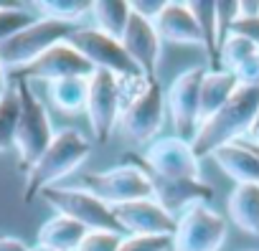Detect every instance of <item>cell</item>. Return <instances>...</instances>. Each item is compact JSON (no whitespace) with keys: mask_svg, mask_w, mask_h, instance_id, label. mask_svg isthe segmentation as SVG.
<instances>
[{"mask_svg":"<svg viewBox=\"0 0 259 251\" xmlns=\"http://www.w3.org/2000/svg\"><path fill=\"white\" fill-rule=\"evenodd\" d=\"M122 109H119V132L135 145L158 140V132L165 122V91L158 76H135L119 79Z\"/></svg>","mask_w":259,"mask_h":251,"instance_id":"1","label":"cell"},{"mask_svg":"<svg viewBox=\"0 0 259 251\" xmlns=\"http://www.w3.org/2000/svg\"><path fill=\"white\" fill-rule=\"evenodd\" d=\"M256 112H259V84L256 86H239L234 91V96L198 127V132L191 142L198 160L211 158L224 145L244 140Z\"/></svg>","mask_w":259,"mask_h":251,"instance_id":"2","label":"cell"},{"mask_svg":"<svg viewBox=\"0 0 259 251\" xmlns=\"http://www.w3.org/2000/svg\"><path fill=\"white\" fill-rule=\"evenodd\" d=\"M92 140H87L79 130L66 127L61 132H56V137L51 140V145L46 147V153L26 170V190L23 198L33 200L36 195H41V190L56 185L61 178H66L69 173H74L89 155H92Z\"/></svg>","mask_w":259,"mask_h":251,"instance_id":"3","label":"cell"},{"mask_svg":"<svg viewBox=\"0 0 259 251\" xmlns=\"http://www.w3.org/2000/svg\"><path fill=\"white\" fill-rule=\"evenodd\" d=\"M16 94L21 102V114H18V127H16V153L21 165L28 170L51 145V140L56 137L54 124L49 117L46 104L41 102V96L33 91L31 81L26 79H16Z\"/></svg>","mask_w":259,"mask_h":251,"instance_id":"4","label":"cell"},{"mask_svg":"<svg viewBox=\"0 0 259 251\" xmlns=\"http://www.w3.org/2000/svg\"><path fill=\"white\" fill-rule=\"evenodd\" d=\"M79 28V23L54 21V18H36L18 33H13L8 41L0 43V64L13 69L16 74L31 66L38 56H44L51 46L69 41V36Z\"/></svg>","mask_w":259,"mask_h":251,"instance_id":"5","label":"cell"},{"mask_svg":"<svg viewBox=\"0 0 259 251\" xmlns=\"http://www.w3.org/2000/svg\"><path fill=\"white\" fill-rule=\"evenodd\" d=\"M226 218L208 203L196 200L176 216L170 251H219L226 241Z\"/></svg>","mask_w":259,"mask_h":251,"instance_id":"6","label":"cell"},{"mask_svg":"<svg viewBox=\"0 0 259 251\" xmlns=\"http://www.w3.org/2000/svg\"><path fill=\"white\" fill-rule=\"evenodd\" d=\"M84 188L92 190L109 208L143 198H155L153 175L138 165H119L102 173H89L84 175Z\"/></svg>","mask_w":259,"mask_h":251,"instance_id":"7","label":"cell"},{"mask_svg":"<svg viewBox=\"0 0 259 251\" xmlns=\"http://www.w3.org/2000/svg\"><path fill=\"white\" fill-rule=\"evenodd\" d=\"M46 206H51L59 216H66L81 226H87L89 231H119L117 221L112 216V208L107 203H102L92 190L87 188H66V185H51L46 190H41L38 195Z\"/></svg>","mask_w":259,"mask_h":251,"instance_id":"8","label":"cell"},{"mask_svg":"<svg viewBox=\"0 0 259 251\" xmlns=\"http://www.w3.org/2000/svg\"><path fill=\"white\" fill-rule=\"evenodd\" d=\"M69 43L94 66V71H109V74H114L119 79L143 76V71L138 69V64L127 56L122 41L102 33L94 26H79L69 36Z\"/></svg>","mask_w":259,"mask_h":251,"instance_id":"9","label":"cell"},{"mask_svg":"<svg viewBox=\"0 0 259 251\" xmlns=\"http://www.w3.org/2000/svg\"><path fill=\"white\" fill-rule=\"evenodd\" d=\"M206 69L203 66H191L181 71L168 91H165V109L176 127V135L193 142L198 127H201V84H203Z\"/></svg>","mask_w":259,"mask_h":251,"instance_id":"10","label":"cell"},{"mask_svg":"<svg viewBox=\"0 0 259 251\" xmlns=\"http://www.w3.org/2000/svg\"><path fill=\"white\" fill-rule=\"evenodd\" d=\"M145 170L160 180H201V160L193 153V145L178 135L158 137L148 145Z\"/></svg>","mask_w":259,"mask_h":251,"instance_id":"11","label":"cell"},{"mask_svg":"<svg viewBox=\"0 0 259 251\" xmlns=\"http://www.w3.org/2000/svg\"><path fill=\"white\" fill-rule=\"evenodd\" d=\"M119 76L109 71H94L89 76V96H87V119L92 127V137L97 145H104L112 132L117 130L119 109H122V91Z\"/></svg>","mask_w":259,"mask_h":251,"instance_id":"12","label":"cell"},{"mask_svg":"<svg viewBox=\"0 0 259 251\" xmlns=\"http://www.w3.org/2000/svg\"><path fill=\"white\" fill-rule=\"evenodd\" d=\"M112 216L124 236H173L176 231V216L155 198L112 206Z\"/></svg>","mask_w":259,"mask_h":251,"instance_id":"13","label":"cell"},{"mask_svg":"<svg viewBox=\"0 0 259 251\" xmlns=\"http://www.w3.org/2000/svg\"><path fill=\"white\" fill-rule=\"evenodd\" d=\"M94 74V66L69 43H56L51 46L44 56H38L31 66H26L23 71H18L16 76L18 79H26V81H61V79H71V76H81V79H89Z\"/></svg>","mask_w":259,"mask_h":251,"instance_id":"14","label":"cell"},{"mask_svg":"<svg viewBox=\"0 0 259 251\" xmlns=\"http://www.w3.org/2000/svg\"><path fill=\"white\" fill-rule=\"evenodd\" d=\"M122 46L127 51V56L138 64V69L143 71V76H155L158 71V61H160V46L163 38L155 31V23L140 13H130V21L124 26L122 33Z\"/></svg>","mask_w":259,"mask_h":251,"instance_id":"15","label":"cell"},{"mask_svg":"<svg viewBox=\"0 0 259 251\" xmlns=\"http://www.w3.org/2000/svg\"><path fill=\"white\" fill-rule=\"evenodd\" d=\"M155 31L163 41L168 43H183V46H198L203 48V36L198 31V23L191 13L188 0L186 3H176V0H165L160 13L155 16Z\"/></svg>","mask_w":259,"mask_h":251,"instance_id":"16","label":"cell"},{"mask_svg":"<svg viewBox=\"0 0 259 251\" xmlns=\"http://www.w3.org/2000/svg\"><path fill=\"white\" fill-rule=\"evenodd\" d=\"M153 185H155V200L160 206H165L173 216H178L186 206H191L196 200L208 203L213 198V188L203 180H160V178H153Z\"/></svg>","mask_w":259,"mask_h":251,"instance_id":"17","label":"cell"},{"mask_svg":"<svg viewBox=\"0 0 259 251\" xmlns=\"http://www.w3.org/2000/svg\"><path fill=\"white\" fill-rule=\"evenodd\" d=\"M211 158L236 185L239 183H259V158L251 153V147L244 140L219 147Z\"/></svg>","mask_w":259,"mask_h":251,"instance_id":"18","label":"cell"},{"mask_svg":"<svg viewBox=\"0 0 259 251\" xmlns=\"http://www.w3.org/2000/svg\"><path fill=\"white\" fill-rule=\"evenodd\" d=\"M229 218L241 231L259 236V183H239L226 200Z\"/></svg>","mask_w":259,"mask_h":251,"instance_id":"19","label":"cell"},{"mask_svg":"<svg viewBox=\"0 0 259 251\" xmlns=\"http://www.w3.org/2000/svg\"><path fill=\"white\" fill-rule=\"evenodd\" d=\"M239 89V81L231 71L224 69H208L201 84V124L213 117Z\"/></svg>","mask_w":259,"mask_h":251,"instance_id":"20","label":"cell"},{"mask_svg":"<svg viewBox=\"0 0 259 251\" xmlns=\"http://www.w3.org/2000/svg\"><path fill=\"white\" fill-rule=\"evenodd\" d=\"M87 231H89L87 226H81V223H76V221H71L66 216L54 213L38 228V243L49 246L54 251H76L79 243L84 241Z\"/></svg>","mask_w":259,"mask_h":251,"instance_id":"21","label":"cell"},{"mask_svg":"<svg viewBox=\"0 0 259 251\" xmlns=\"http://www.w3.org/2000/svg\"><path fill=\"white\" fill-rule=\"evenodd\" d=\"M87 96H89V79L71 76V79H61V81L49 84V99L64 114L87 112Z\"/></svg>","mask_w":259,"mask_h":251,"instance_id":"22","label":"cell"},{"mask_svg":"<svg viewBox=\"0 0 259 251\" xmlns=\"http://www.w3.org/2000/svg\"><path fill=\"white\" fill-rule=\"evenodd\" d=\"M133 6L127 0H117V3H92L89 16L94 21V28H99L102 33L112 36V38H122L124 26L130 21Z\"/></svg>","mask_w":259,"mask_h":251,"instance_id":"23","label":"cell"},{"mask_svg":"<svg viewBox=\"0 0 259 251\" xmlns=\"http://www.w3.org/2000/svg\"><path fill=\"white\" fill-rule=\"evenodd\" d=\"M89 8L92 3H87V0H41V3H33L38 18H54L66 23L81 21L84 16H89Z\"/></svg>","mask_w":259,"mask_h":251,"instance_id":"24","label":"cell"},{"mask_svg":"<svg viewBox=\"0 0 259 251\" xmlns=\"http://www.w3.org/2000/svg\"><path fill=\"white\" fill-rule=\"evenodd\" d=\"M18 114H21V102H18L16 89L11 86L3 96H0V153H6L16 145Z\"/></svg>","mask_w":259,"mask_h":251,"instance_id":"25","label":"cell"},{"mask_svg":"<svg viewBox=\"0 0 259 251\" xmlns=\"http://www.w3.org/2000/svg\"><path fill=\"white\" fill-rule=\"evenodd\" d=\"M259 48L249 41V38H244V36H239V33H226L224 36V43H221V51H219V69H224V71H236L249 56H254Z\"/></svg>","mask_w":259,"mask_h":251,"instance_id":"26","label":"cell"},{"mask_svg":"<svg viewBox=\"0 0 259 251\" xmlns=\"http://www.w3.org/2000/svg\"><path fill=\"white\" fill-rule=\"evenodd\" d=\"M36 16L31 11H26L18 3H0V43L8 41L13 33H18L21 28H26L28 23H33Z\"/></svg>","mask_w":259,"mask_h":251,"instance_id":"27","label":"cell"},{"mask_svg":"<svg viewBox=\"0 0 259 251\" xmlns=\"http://www.w3.org/2000/svg\"><path fill=\"white\" fill-rule=\"evenodd\" d=\"M122 233L119 231H87L84 241L79 243L76 251H119V243H122Z\"/></svg>","mask_w":259,"mask_h":251,"instance_id":"28","label":"cell"},{"mask_svg":"<svg viewBox=\"0 0 259 251\" xmlns=\"http://www.w3.org/2000/svg\"><path fill=\"white\" fill-rule=\"evenodd\" d=\"M119 251H170V236H124Z\"/></svg>","mask_w":259,"mask_h":251,"instance_id":"29","label":"cell"},{"mask_svg":"<svg viewBox=\"0 0 259 251\" xmlns=\"http://www.w3.org/2000/svg\"><path fill=\"white\" fill-rule=\"evenodd\" d=\"M239 81V86H256L259 84V51L249 56L236 71H231Z\"/></svg>","mask_w":259,"mask_h":251,"instance_id":"30","label":"cell"},{"mask_svg":"<svg viewBox=\"0 0 259 251\" xmlns=\"http://www.w3.org/2000/svg\"><path fill=\"white\" fill-rule=\"evenodd\" d=\"M229 31L249 38L259 48V16H254V18H234L231 26H229Z\"/></svg>","mask_w":259,"mask_h":251,"instance_id":"31","label":"cell"},{"mask_svg":"<svg viewBox=\"0 0 259 251\" xmlns=\"http://www.w3.org/2000/svg\"><path fill=\"white\" fill-rule=\"evenodd\" d=\"M0 251H31V246L16 236H0Z\"/></svg>","mask_w":259,"mask_h":251,"instance_id":"32","label":"cell"},{"mask_svg":"<svg viewBox=\"0 0 259 251\" xmlns=\"http://www.w3.org/2000/svg\"><path fill=\"white\" fill-rule=\"evenodd\" d=\"M254 16H259V3H251V0L236 3V18H254Z\"/></svg>","mask_w":259,"mask_h":251,"instance_id":"33","label":"cell"},{"mask_svg":"<svg viewBox=\"0 0 259 251\" xmlns=\"http://www.w3.org/2000/svg\"><path fill=\"white\" fill-rule=\"evenodd\" d=\"M246 142H254V145H259V112H256V117H254V122H251V127H249V132H246V137H244Z\"/></svg>","mask_w":259,"mask_h":251,"instance_id":"34","label":"cell"},{"mask_svg":"<svg viewBox=\"0 0 259 251\" xmlns=\"http://www.w3.org/2000/svg\"><path fill=\"white\" fill-rule=\"evenodd\" d=\"M8 89H11V86H8V71H6L3 64H0V96H3Z\"/></svg>","mask_w":259,"mask_h":251,"instance_id":"35","label":"cell"},{"mask_svg":"<svg viewBox=\"0 0 259 251\" xmlns=\"http://www.w3.org/2000/svg\"><path fill=\"white\" fill-rule=\"evenodd\" d=\"M31 251H54V248H49V246H41V243H36V246H31Z\"/></svg>","mask_w":259,"mask_h":251,"instance_id":"36","label":"cell"},{"mask_svg":"<svg viewBox=\"0 0 259 251\" xmlns=\"http://www.w3.org/2000/svg\"><path fill=\"white\" fill-rule=\"evenodd\" d=\"M244 142H246V140H244ZM246 145H249V147H251V153L259 158V145H254V142H246Z\"/></svg>","mask_w":259,"mask_h":251,"instance_id":"37","label":"cell"}]
</instances>
